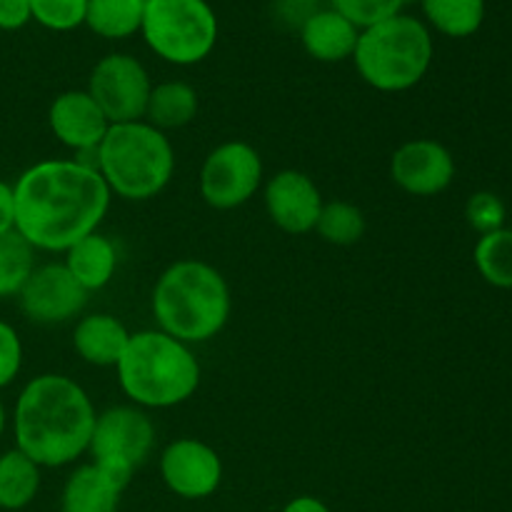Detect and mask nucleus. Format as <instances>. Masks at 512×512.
I'll list each match as a JSON object with an SVG mask.
<instances>
[{"label":"nucleus","mask_w":512,"mask_h":512,"mask_svg":"<svg viewBox=\"0 0 512 512\" xmlns=\"http://www.w3.org/2000/svg\"><path fill=\"white\" fill-rule=\"evenodd\" d=\"M115 370L123 393L140 408H175L193 398L200 385V365L193 350L163 330L130 333Z\"/></svg>","instance_id":"obj_4"},{"label":"nucleus","mask_w":512,"mask_h":512,"mask_svg":"<svg viewBox=\"0 0 512 512\" xmlns=\"http://www.w3.org/2000/svg\"><path fill=\"white\" fill-rule=\"evenodd\" d=\"M35 270V248L18 233L0 235V298L20 295Z\"/></svg>","instance_id":"obj_24"},{"label":"nucleus","mask_w":512,"mask_h":512,"mask_svg":"<svg viewBox=\"0 0 512 512\" xmlns=\"http://www.w3.org/2000/svg\"><path fill=\"white\" fill-rule=\"evenodd\" d=\"M18 298L20 308L33 323L60 325L85 308L88 290L70 275L63 263H50L33 270Z\"/></svg>","instance_id":"obj_11"},{"label":"nucleus","mask_w":512,"mask_h":512,"mask_svg":"<svg viewBox=\"0 0 512 512\" xmlns=\"http://www.w3.org/2000/svg\"><path fill=\"white\" fill-rule=\"evenodd\" d=\"M465 218H468L470 228L478 230L480 235L495 233V230L505 228V203L495 193H475L470 195L468 205H465Z\"/></svg>","instance_id":"obj_29"},{"label":"nucleus","mask_w":512,"mask_h":512,"mask_svg":"<svg viewBox=\"0 0 512 512\" xmlns=\"http://www.w3.org/2000/svg\"><path fill=\"white\" fill-rule=\"evenodd\" d=\"M30 20V0H0V30H20Z\"/></svg>","instance_id":"obj_31"},{"label":"nucleus","mask_w":512,"mask_h":512,"mask_svg":"<svg viewBox=\"0 0 512 512\" xmlns=\"http://www.w3.org/2000/svg\"><path fill=\"white\" fill-rule=\"evenodd\" d=\"M153 315L160 330L180 343H205L230 318V288L203 260H178L153 288Z\"/></svg>","instance_id":"obj_3"},{"label":"nucleus","mask_w":512,"mask_h":512,"mask_svg":"<svg viewBox=\"0 0 512 512\" xmlns=\"http://www.w3.org/2000/svg\"><path fill=\"white\" fill-rule=\"evenodd\" d=\"M140 33L165 63L195 65L213 53L218 18L208 0H148Z\"/></svg>","instance_id":"obj_7"},{"label":"nucleus","mask_w":512,"mask_h":512,"mask_svg":"<svg viewBox=\"0 0 512 512\" xmlns=\"http://www.w3.org/2000/svg\"><path fill=\"white\" fill-rule=\"evenodd\" d=\"M355 68L370 88L380 93H403L415 88L433 63V35L413 15L393 18L360 30L355 45Z\"/></svg>","instance_id":"obj_6"},{"label":"nucleus","mask_w":512,"mask_h":512,"mask_svg":"<svg viewBox=\"0 0 512 512\" xmlns=\"http://www.w3.org/2000/svg\"><path fill=\"white\" fill-rule=\"evenodd\" d=\"M93 165L110 193L125 200H148L168 188L175 173V150L163 130L150 123H118L105 133Z\"/></svg>","instance_id":"obj_5"},{"label":"nucleus","mask_w":512,"mask_h":512,"mask_svg":"<svg viewBox=\"0 0 512 512\" xmlns=\"http://www.w3.org/2000/svg\"><path fill=\"white\" fill-rule=\"evenodd\" d=\"M155 445V425L140 408L118 405L95 418L88 453L93 460L138 470Z\"/></svg>","instance_id":"obj_10"},{"label":"nucleus","mask_w":512,"mask_h":512,"mask_svg":"<svg viewBox=\"0 0 512 512\" xmlns=\"http://www.w3.org/2000/svg\"><path fill=\"white\" fill-rule=\"evenodd\" d=\"M3 430H5V408L3 403H0V435H3Z\"/></svg>","instance_id":"obj_34"},{"label":"nucleus","mask_w":512,"mask_h":512,"mask_svg":"<svg viewBox=\"0 0 512 512\" xmlns=\"http://www.w3.org/2000/svg\"><path fill=\"white\" fill-rule=\"evenodd\" d=\"M148 0H88L85 25L95 35L108 40H123L140 33Z\"/></svg>","instance_id":"obj_21"},{"label":"nucleus","mask_w":512,"mask_h":512,"mask_svg":"<svg viewBox=\"0 0 512 512\" xmlns=\"http://www.w3.org/2000/svg\"><path fill=\"white\" fill-rule=\"evenodd\" d=\"M15 230V193L13 185L0 180V235Z\"/></svg>","instance_id":"obj_32"},{"label":"nucleus","mask_w":512,"mask_h":512,"mask_svg":"<svg viewBox=\"0 0 512 512\" xmlns=\"http://www.w3.org/2000/svg\"><path fill=\"white\" fill-rule=\"evenodd\" d=\"M88 0H30V13L35 23L48 30L68 33L85 25Z\"/></svg>","instance_id":"obj_27"},{"label":"nucleus","mask_w":512,"mask_h":512,"mask_svg":"<svg viewBox=\"0 0 512 512\" xmlns=\"http://www.w3.org/2000/svg\"><path fill=\"white\" fill-rule=\"evenodd\" d=\"M283 512H330V508L320 498H313V495H300V498L290 500V503L283 508Z\"/></svg>","instance_id":"obj_33"},{"label":"nucleus","mask_w":512,"mask_h":512,"mask_svg":"<svg viewBox=\"0 0 512 512\" xmlns=\"http://www.w3.org/2000/svg\"><path fill=\"white\" fill-rule=\"evenodd\" d=\"M40 490V465L18 448L0 455V508L23 510Z\"/></svg>","instance_id":"obj_22"},{"label":"nucleus","mask_w":512,"mask_h":512,"mask_svg":"<svg viewBox=\"0 0 512 512\" xmlns=\"http://www.w3.org/2000/svg\"><path fill=\"white\" fill-rule=\"evenodd\" d=\"M198 115V93L193 85L183 80H168V83L153 85L148 100L145 118L158 130H178L193 123Z\"/></svg>","instance_id":"obj_20"},{"label":"nucleus","mask_w":512,"mask_h":512,"mask_svg":"<svg viewBox=\"0 0 512 512\" xmlns=\"http://www.w3.org/2000/svg\"><path fill=\"white\" fill-rule=\"evenodd\" d=\"M410 3H415V0H405V5H410ZM418 3H420V0H418Z\"/></svg>","instance_id":"obj_35"},{"label":"nucleus","mask_w":512,"mask_h":512,"mask_svg":"<svg viewBox=\"0 0 512 512\" xmlns=\"http://www.w3.org/2000/svg\"><path fill=\"white\" fill-rule=\"evenodd\" d=\"M15 193V230L35 250L65 253L95 233L110 208V190L83 160H40L30 165Z\"/></svg>","instance_id":"obj_1"},{"label":"nucleus","mask_w":512,"mask_h":512,"mask_svg":"<svg viewBox=\"0 0 512 512\" xmlns=\"http://www.w3.org/2000/svg\"><path fill=\"white\" fill-rule=\"evenodd\" d=\"M430 28L448 38H470L483 28L485 0H420Z\"/></svg>","instance_id":"obj_23"},{"label":"nucleus","mask_w":512,"mask_h":512,"mask_svg":"<svg viewBox=\"0 0 512 512\" xmlns=\"http://www.w3.org/2000/svg\"><path fill=\"white\" fill-rule=\"evenodd\" d=\"M390 178L405 193L430 198L450 188L455 178V160L450 150L435 140H410L393 153Z\"/></svg>","instance_id":"obj_13"},{"label":"nucleus","mask_w":512,"mask_h":512,"mask_svg":"<svg viewBox=\"0 0 512 512\" xmlns=\"http://www.w3.org/2000/svg\"><path fill=\"white\" fill-rule=\"evenodd\" d=\"M265 210L280 230L305 235L315 230L323 210V195L313 178L300 170H280L265 185Z\"/></svg>","instance_id":"obj_14"},{"label":"nucleus","mask_w":512,"mask_h":512,"mask_svg":"<svg viewBox=\"0 0 512 512\" xmlns=\"http://www.w3.org/2000/svg\"><path fill=\"white\" fill-rule=\"evenodd\" d=\"M23 365V345L13 325L0 320V388L13 383Z\"/></svg>","instance_id":"obj_30"},{"label":"nucleus","mask_w":512,"mask_h":512,"mask_svg":"<svg viewBox=\"0 0 512 512\" xmlns=\"http://www.w3.org/2000/svg\"><path fill=\"white\" fill-rule=\"evenodd\" d=\"M315 230L330 245H355L365 235V215L353 203L333 200L323 203Z\"/></svg>","instance_id":"obj_26"},{"label":"nucleus","mask_w":512,"mask_h":512,"mask_svg":"<svg viewBox=\"0 0 512 512\" xmlns=\"http://www.w3.org/2000/svg\"><path fill=\"white\" fill-rule=\"evenodd\" d=\"M95 408L65 375H38L15 403V448L40 468H60L90 448Z\"/></svg>","instance_id":"obj_2"},{"label":"nucleus","mask_w":512,"mask_h":512,"mask_svg":"<svg viewBox=\"0 0 512 512\" xmlns=\"http://www.w3.org/2000/svg\"><path fill=\"white\" fill-rule=\"evenodd\" d=\"M50 130L65 148L75 153H95L110 123L88 90H65L53 100L48 113Z\"/></svg>","instance_id":"obj_15"},{"label":"nucleus","mask_w":512,"mask_h":512,"mask_svg":"<svg viewBox=\"0 0 512 512\" xmlns=\"http://www.w3.org/2000/svg\"><path fill=\"white\" fill-rule=\"evenodd\" d=\"M128 340V328H125L118 318H113V315L108 313L85 315V318L75 325L73 335L75 353H78L85 363L95 365V368L118 365L125 348H128Z\"/></svg>","instance_id":"obj_17"},{"label":"nucleus","mask_w":512,"mask_h":512,"mask_svg":"<svg viewBox=\"0 0 512 512\" xmlns=\"http://www.w3.org/2000/svg\"><path fill=\"white\" fill-rule=\"evenodd\" d=\"M475 268L485 283L495 288H512V228L480 235L475 245Z\"/></svg>","instance_id":"obj_25"},{"label":"nucleus","mask_w":512,"mask_h":512,"mask_svg":"<svg viewBox=\"0 0 512 512\" xmlns=\"http://www.w3.org/2000/svg\"><path fill=\"white\" fill-rule=\"evenodd\" d=\"M160 475L170 493L183 500L210 498L223 480L220 455L208 443L180 438L160 455Z\"/></svg>","instance_id":"obj_12"},{"label":"nucleus","mask_w":512,"mask_h":512,"mask_svg":"<svg viewBox=\"0 0 512 512\" xmlns=\"http://www.w3.org/2000/svg\"><path fill=\"white\" fill-rule=\"evenodd\" d=\"M63 265L90 293V290L105 288L113 280L115 270H118V250H115L113 240L95 230L65 250Z\"/></svg>","instance_id":"obj_19"},{"label":"nucleus","mask_w":512,"mask_h":512,"mask_svg":"<svg viewBox=\"0 0 512 512\" xmlns=\"http://www.w3.org/2000/svg\"><path fill=\"white\" fill-rule=\"evenodd\" d=\"M125 485L105 473L100 465H80L63 488V512H115Z\"/></svg>","instance_id":"obj_18"},{"label":"nucleus","mask_w":512,"mask_h":512,"mask_svg":"<svg viewBox=\"0 0 512 512\" xmlns=\"http://www.w3.org/2000/svg\"><path fill=\"white\" fill-rule=\"evenodd\" d=\"M150 83L148 70L128 53H110L95 63L90 73L88 93L98 103L110 125L135 123L148 110Z\"/></svg>","instance_id":"obj_8"},{"label":"nucleus","mask_w":512,"mask_h":512,"mask_svg":"<svg viewBox=\"0 0 512 512\" xmlns=\"http://www.w3.org/2000/svg\"><path fill=\"white\" fill-rule=\"evenodd\" d=\"M333 8L345 15L355 28L365 30L403 13L405 0H333Z\"/></svg>","instance_id":"obj_28"},{"label":"nucleus","mask_w":512,"mask_h":512,"mask_svg":"<svg viewBox=\"0 0 512 512\" xmlns=\"http://www.w3.org/2000/svg\"><path fill=\"white\" fill-rule=\"evenodd\" d=\"M360 28H355L345 15L338 10H318L308 15L300 28V40L310 58L320 63H340L345 58H353L355 45H358Z\"/></svg>","instance_id":"obj_16"},{"label":"nucleus","mask_w":512,"mask_h":512,"mask_svg":"<svg viewBox=\"0 0 512 512\" xmlns=\"http://www.w3.org/2000/svg\"><path fill=\"white\" fill-rule=\"evenodd\" d=\"M263 183V160L253 145L230 140L218 145L200 168V195L215 210L248 203Z\"/></svg>","instance_id":"obj_9"}]
</instances>
